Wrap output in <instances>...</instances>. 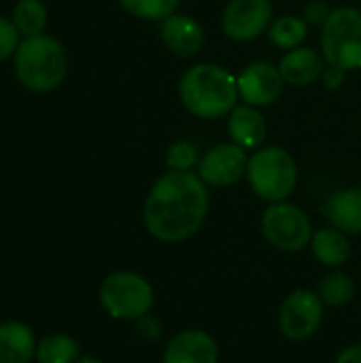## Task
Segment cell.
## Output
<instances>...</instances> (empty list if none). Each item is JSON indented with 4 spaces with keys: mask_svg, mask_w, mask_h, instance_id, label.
Returning <instances> with one entry per match:
<instances>
[{
    "mask_svg": "<svg viewBox=\"0 0 361 363\" xmlns=\"http://www.w3.org/2000/svg\"><path fill=\"white\" fill-rule=\"evenodd\" d=\"M206 183L194 172L170 170L160 177L145 200V228L166 245H179L196 236L209 215Z\"/></svg>",
    "mask_w": 361,
    "mask_h": 363,
    "instance_id": "obj_1",
    "label": "cell"
},
{
    "mask_svg": "<svg viewBox=\"0 0 361 363\" xmlns=\"http://www.w3.org/2000/svg\"><path fill=\"white\" fill-rule=\"evenodd\" d=\"M179 96L183 106L200 119H219L236 108L238 79L217 64H196L181 83Z\"/></svg>",
    "mask_w": 361,
    "mask_h": 363,
    "instance_id": "obj_2",
    "label": "cell"
},
{
    "mask_svg": "<svg viewBox=\"0 0 361 363\" xmlns=\"http://www.w3.org/2000/svg\"><path fill=\"white\" fill-rule=\"evenodd\" d=\"M15 77L28 91L49 94L57 89L68 74L66 47L47 34L21 38L13 55Z\"/></svg>",
    "mask_w": 361,
    "mask_h": 363,
    "instance_id": "obj_3",
    "label": "cell"
},
{
    "mask_svg": "<svg viewBox=\"0 0 361 363\" xmlns=\"http://www.w3.org/2000/svg\"><path fill=\"white\" fill-rule=\"evenodd\" d=\"M100 306L117 321H138L155 306L153 285L138 272L119 270L109 274L98 291Z\"/></svg>",
    "mask_w": 361,
    "mask_h": 363,
    "instance_id": "obj_4",
    "label": "cell"
},
{
    "mask_svg": "<svg viewBox=\"0 0 361 363\" xmlns=\"http://www.w3.org/2000/svg\"><path fill=\"white\" fill-rule=\"evenodd\" d=\"M247 179L262 200L283 202L298 185V166L283 147H264L249 157Z\"/></svg>",
    "mask_w": 361,
    "mask_h": 363,
    "instance_id": "obj_5",
    "label": "cell"
},
{
    "mask_svg": "<svg viewBox=\"0 0 361 363\" xmlns=\"http://www.w3.org/2000/svg\"><path fill=\"white\" fill-rule=\"evenodd\" d=\"M323 57L330 66L347 70L361 68V13L351 6L334 9L321 32Z\"/></svg>",
    "mask_w": 361,
    "mask_h": 363,
    "instance_id": "obj_6",
    "label": "cell"
},
{
    "mask_svg": "<svg viewBox=\"0 0 361 363\" xmlns=\"http://www.w3.org/2000/svg\"><path fill=\"white\" fill-rule=\"evenodd\" d=\"M262 234L274 249L283 253H300L311 245L315 230L309 215L300 206L283 200L272 202L264 211Z\"/></svg>",
    "mask_w": 361,
    "mask_h": 363,
    "instance_id": "obj_7",
    "label": "cell"
},
{
    "mask_svg": "<svg viewBox=\"0 0 361 363\" xmlns=\"http://www.w3.org/2000/svg\"><path fill=\"white\" fill-rule=\"evenodd\" d=\"M323 317H326V304L321 302L317 291L300 287L287 294L285 300L281 302L277 323L283 338L291 342H304L321 330Z\"/></svg>",
    "mask_w": 361,
    "mask_h": 363,
    "instance_id": "obj_8",
    "label": "cell"
},
{
    "mask_svg": "<svg viewBox=\"0 0 361 363\" xmlns=\"http://www.w3.org/2000/svg\"><path fill=\"white\" fill-rule=\"evenodd\" d=\"M272 19L270 0H230L223 9V32L238 43L253 40L264 34Z\"/></svg>",
    "mask_w": 361,
    "mask_h": 363,
    "instance_id": "obj_9",
    "label": "cell"
},
{
    "mask_svg": "<svg viewBox=\"0 0 361 363\" xmlns=\"http://www.w3.org/2000/svg\"><path fill=\"white\" fill-rule=\"evenodd\" d=\"M249 157L243 147L217 145L213 147L200 162V179L211 187H230L247 174Z\"/></svg>",
    "mask_w": 361,
    "mask_h": 363,
    "instance_id": "obj_10",
    "label": "cell"
},
{
    "mask_svg": "<svg viewBox=\"0 0 361 363\" xmlns=\"http://www.w3.org/2000/svg\"><path fill=\"white\" fill-rule=\"evenodd\" d=\"M217 338L198 328L177 332L164 347L162 363H219Z\"/></svg>",
    "mask_w": 361,
    "mask_h": 363,
    "instance_id": "obj_11",
    "label": "cell"
},
{
    "mask_svg": "<svg viewBox=\"0 0 361 363\" xmlns=\"http://www.w3.org/2000/svg\"><path fill=\"white\" fill-rule=\"evenodd\" d=\"M283 74L270 62H253L238 77V96L249 106H268L283 91Z\"/></svg>",
    "mask_w": 361,
    "mask_h": 363,
    "instance_id": "obj_12",
    "label": "cell"
},
{
    "mask_svg": "<svg viewBox=\"0 0 361 363\" xmlns=\"http://www.w3.org/2000/svg\"><path fill=\"white\" fill-rule=\"evenodd\" d=\"M321 215L326 221L349 234H361V187H347L334 191L323 204Z\"/></svg>",
    "mask_w": 361,
    "mask_h": 363,
    "instance_id": "obj_13",
    "label": "cell"
},
{
    "mask_svg": "<svg viewBox=\"0 0 361 363\" xmlns=\"http://www.w3.org/2000/svg\"><path fill=\"white\" fill-rule=\"evenodd\" d=\"M162 38L166 47L181 57H194L204 47V30L189 15L166 17L162 23Z\"/></svg>",
    "mask_w": 361,
    "mask_h": 363,
    "instance_id": "obj_14",
    "label": "cell"
},
{
    "mask_svg": "<svg viewBox=\"0 0 361 363\" xmlns=\"http://www.w3.org/2000/svg\"><path fill=\"white\" fill-rule=\"evenodd\" d=\"M34 332L21 321L0 323V363H30L36 359Z\"/></svg>",
    "mask_w": 361,
    "mask_h": 363,
    "instance_id": "obj_15",
    "label": "cell"
},
{
    "mask_svg": "<svg viewBox=\"0 0 361 363\" xmlns=\"http://www.w3.org/2000/svg\"><path fill=\"white\" fill-rule=\"evenodd\" d=\"M279 70H281V74H283V79L287 83L304 87V85L315 83L323 74L326 64H323V57L315 49L296 47L287 55H283V60L279 64Z\"/></svg>",
    "mask_w": 361,
    "mask_h": 363,
    "instance_id": "obj_16",
    "label": "cell"
},
{
    "mask_svg": "<svg viewBox=\"0 0 361 363\" xmlns=\"http://www.w3.org/2000/svg\"><path fill=\"white\" fill-rule=\"evenodd\" d=\"M309 247H311L315 259L330 270H338L351 259V242H349L347 234L332 225L315 230Z\"/></svg>",
    "mask_w": 361,
    "mask_h": 363,
    "instance_id": "obj_17",
    "label": "cell"
},
{
    "mask_svg": "<svg viewBox=\"0 0 361 363\" xmlns=\"http://www.w3.org/2000/svg\"><path fill=\"white\" fill-rule=\"evenodd\" d=\"M228 134L243 149H257L266 138V121L255 106H236L228 119Z\"/></svg>",
    "mask_w": 361,
    "mask_h": 363,
    "instance_id": "obj_18",
    "label": "cell"
},
{
    "mask_svg": "<svg viewBox=\"0 0 361 363\" xmlns=\"http://www.w3.org/2000/svg\"><path fill=\"white\" fill-rule=\"evenodd\" d=\"M317 296L321 298L326 308H343V306H349L357 298V283L349 272L338 268V270L328 272L319 281Z\"/></svg>",
    "mask_w": 361,
    "mask_h": 363,
    "instance_id": "obj_19",
    "label": "cell"
},
{
    "mask_svg": "<svg viewBox=\"0 0 361 363\" xmlns=\"http://www.w3.org/2000/svg\"><path fill=\"white\" fill-rule=\"evenodd\" d=\"M79 357L81 347L68 334H49L36 345L38 363H74Z\"/></svg>",
    "mask_w": 361,
    "mask_h": 363,
    "instance_id": "obj_20",
    "label": "cell"
},
{
    "mask_svg": "<svg viewBox=\"0 0 361 363\" xmlns=\"http://www.w3.org/2000/svg\"><path fill=\"white\" fill-rule=\"evenodd\" d=\"M11 21L23 38L38 36L47 26V6L43 0H17Z\"/></svg>",
    "mask_w": 361,
    "mask_h": 363,
    "instance_id": "obj_21",
    "label": "cell"
},
{
    "mask_svg": "<svg viewBox=\"0 0 361 363\" xmlns=\"http://www.w3.org/2000/svg\"><path fill=\"white\" fill-rule=\"evenodd\" d=\"M309 34V23L302 17L283 15L270 26V40L281 49H296Z\"/></svg>",
    "mask_w": 361,
    "mask_h": 363,
    "instance_id": "obj_22",
    "label": "cell"
},
{
    "mask_svg": "<svg viewBox=\"0 0 361 363\" xmlns=\"http://www.w3.org/2000/svg\"><path fill=\"white\" fill-rule=\"evenodd\" d=\"M119 4L134 17L157 21L174 15L179 0H119Z\"/></svg>",
    "mask_w": 361,
    "mask_h": 363,
    "instance_id": "obj_23",
    "label": "cell"
},
{
    "mask_svg": "<svg viewBox=\"0 0 361 363\" xmlns=\"http://www.w3.org/2000/svg\"><path fill=\"white\" fill-rule=\"evenodd\" d=\"M198 162V149L189 140H179L168 147L166 151V166L177 172H187Z\"/></svg>",
    "mask_w": 361,
    "mask_h": 363,
    "instance_id": "obj_24",
    "label": "cell"
},
{
    "mask_svg": "<svg viewBox=\"0 0 361 363\" xmlns=\"http://www.w3.org/2000/svg\"><path fill=\"white\" fill-rule=\"evenodd\" d=\"M19 43H21V34L17 32L15 23L9 17L0 15V62L15 55Z\"/></svg>",
    "mask_w": 361,
    "mask_h": 363,
    "instance_id": "obj_25",
    "label": "cell"
},
{
    "mask_svg": "<svg viewBox=\"0 0 361 363\" xmlns=\"http://www.w3.org/2000/svg\"><path fill=\"white\" fill-rule=\"evenodd\" d=\"M136 332L140 338L149 340V342H155L164 336V328H162V321L157 317H153L151 313L145 315L143 319L136 321Z\"/></svg>",
    "mask_w": 361,
    "mask_h": 363,
    "instance_id": "obj_26",
    "label": "cell"
},
{
    "mask_svg": "<svg viewBox=\"0 0 361 363\" xmlns=\"http://www.w3.org/2000/svg\"><path fill=\"white\" fill-rule=\"evenodd\" d=\"M330 15H332V11L328 9V4L323 0H313L304 9V19H306V23H313V26H323Z\"/></svg>",
    "mask_w": 361,
    "mask_h": 363,
    "instance_id": "obj_27",
    "label": "cell"
},
{
    "mask_svg": "<svg viewBox=\"0 0 361 363\" xmlns=\"http://www.w3.org/2000/svg\"><path fill=\"white\" fill-rule=\"evenodd\" d=\"M321 81H323V85L328 89H338L345 83V70L343 68H336V66H330L328 70H323Z\"/></svg>",
    "mask_w": 361,
    "mask_h": 363,
    "instance_id": "obj_28",
    "label": "cell"
},
{
    "mask_svg": "<svg viewBox=\"0 0 361 363\" xmlns=\"http://www.w3.org/2000/svg\"><path fill=\"white\" fill-rule=\"evenodd\" d=\"M334 363H361V345H349V347H345L336 355V362Z\"/></svg>",
    "mask_w": 361,
    "mask_h": 363,
    "instance_id": "obj_29",
    "label": "cell"
},
{
    "mask_svg": "<svg viewBox=\"0 0 361 363\" xmlns=\"http://www.w3.org/2000/svg\"><path fill=\"white\" fill-rule=\"evenodd\" d=\"M74 363H104L102 359H98V357H89V355H85V357H79Z\"/></svg>",
    "mask_w": 361,
    "mask_h": 363,
    "instance_id": "obj_30",
    "label": "cell"
}]
</instances>
